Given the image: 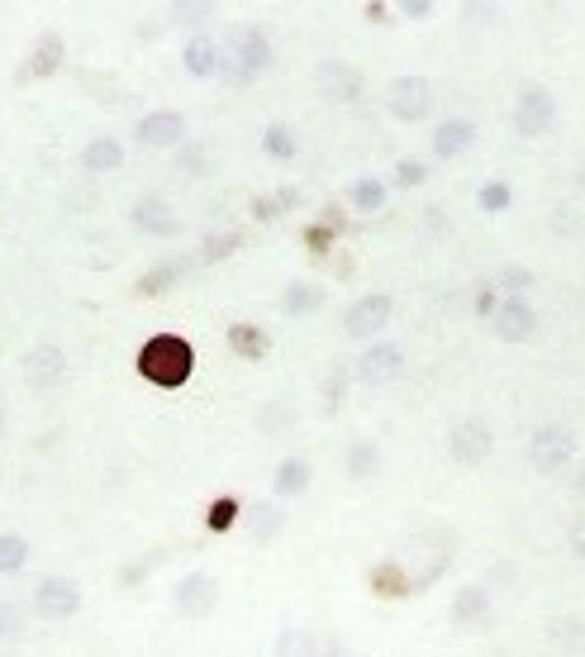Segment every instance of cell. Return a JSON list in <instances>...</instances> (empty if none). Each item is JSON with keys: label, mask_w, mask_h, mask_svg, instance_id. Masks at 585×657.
Here are the masks:
<instances>
[{"label": "cell", "mask_w": 585, "mask_h": 657, "mask_svg": "<svg viewBox=\"0 0 585 657\" xmlns=\"http://www.w3.org/2000/svg\"><path fill=\"white\" fill-rule=\"evenodd\" d=\"M134 367L157 391H181V386L195 377V348L181 334H153V338H143Z\"/></svg>", "instance_id": "obj_1"}, {"label": "cell", "mask_w": 585, "mask_h": 657, "mask_svg": "<svg viewBox=\"0 0 585 657\" xmlns=\"http://www.w3.org/2000/svg\"><path fill=\"white\" fill-rule=\"evenodd\" d=\"M271 34L262 24H234L224 38V67H220V81L228 86H248L252 77H262L271 67Z\"/></svg>", "instance_id": "obj_2"}, {"label": "cell", "mask_w": 585, "mask_h": 657, "mask_svg": "<svg viewBox=\"0 0 585 657\" xmlns=\"http://www.w3.org/2000/svg\"><path fill=\"white\" fill-rule=\"evenodd\" d=\"M524 453H528V467H533L538 477H552V471L571 467V457H576V428L562 424V420H542V424H533Z\"/></svg>", "instance_id": "obj_3"}, {"label": "cell", "mask_w": 585, "mask_h": 657, "mask_svg": "<svg viewBox=\"0 0 585 657\" xmlns=\"http://www.w3.org/2000/svg\"><path fill=\"white\" fill-rule=\"evenodd\" d=\"M442 453H448L452 467L476 471L485 457L495 453V428H491V420H481V414H466V420H457V424L448 428V438H442Z\"/></svg>", "instance_id": "obj_4"}, {"label": "cell", "mask_w": 585, "mask_h": 657, "mask_svg": "<svg viewBox=\"0 0 585 657\" xmlns=\"http://www.w3.org/2000/svg\"><path fill=\"white\" fill-rule=\"evenodd\" d=\"M86 605V595H81V581H71V577H43L34 591H29V614L43 624H67V620H77Z\"/></svg>", "instance_id": "obj_5"}, {"label": "cell", "mask_w": 585, "mask_h": 657, "mask_svg": "<svg viewBox=\"0 0 585 657\" xmlns=\"http://www.w3.org/2000/svg\"><path fill=\"white\" fill-rule=\"evenodd\" d=\"M24 386L34 396H57L63 386L71 381V357L63 343H34V348L24 353Z\"/></svg>", "instance_id": "obj_6"}, {"label": "cell", "mask_w": 585, "mask_h": 657, "mask_svg": "<svg viewBox=\"0 0 585 657\" xmlns=\"http://www.w3.org/2000/svg\"><path fill=\"white\" fill-rule=\"evenodd\" d=\"M556 114H562L556 96L542 81L519 86V96H514V129H519V138H548L556 129Z\"/></svg>", "instance_id": "obj_7"}, {"label": "cell", "mask_w": 585, "mask_h": 657, "mask_svg": "<svg viewBox=\"0 0 585 657\" xmlns=\"http://www.w3.org/2000/svg\"><path fill=\"white\" fill-rule=\"evenodd\" d=\"M391 320H395V300L385 291H367L342 310V334L357 343H376L385 328H391Z\"/></svg>", "instance_id": "obj_8"}, {"label": "cell", "mask_w": 585, "mask_h": 657, "mask_svg": "<svg viewBox=\"0 0 585 657\" xmlns=\"http://www.w3.org/2000/svg\"><path fill=\"white\" fill-rule=\"evenodd\" d=\"M314 86H319V96L334 100V105H357V100L367 96V71L348 63V57H319V63H314Z\"/></svg>", "instance_id": "obj_9"}, {"label": "cell", "mask_w": 585, "mask_h": 657, "mask_svg": "<svg viewBox=\"0 0 585 657\" xmlns=\"http://www.w3.org/2000/svg\"><path fill=\"white\" fill-rule=\"evenodd\" d=\"M67 63V38L63 34H38L34 43H29V53L20 57V67H14V86H38V81H48L57 77Z\"/></svg>", "instance_id": "obj_10"}, {"label": "cell", "mask_w": 585, "mask_h": 657, "mask_svg": "<svg viewBox=\"0 0 585 657\" xmlns=\"http://www.w3.org/2000/svg\"><path fill=\"white\" fill-rule=\"evenodd\" d=\"M385 110L400 124H419L434 114V81L428 77H395L385 86Z\"/></svg>", "instance_id": "obj_11"}, {"label": "cell", "mask_w": 585, "mask_h": 657, "mask_svg": "<svg viewBox=\"0 0 585 657\" xmlns=\"http://www.w3.org/2000/svg\"><path fill=\"white\" fill-rule=\"evenodd\" d=\"M400 371H405V348L391 338H376V343H367L362 353H357V363H352V381H362V386H385V381H395Z\"/></svg>", "instance_id": "obj_12"}, {"label": "cell", "mask_w": 585, "mask_h": 657, "mask_svg": "<svg viewBox=\"0 0 585 657\" xmlns=\"http://www.w3.org/2000/svg\"><path fill=\"white\" fill-rule=\"evenodd\" d=\"M171 605H177L181 620H210L214 605H220V581L210 571H185V577L171 586Z\"/></svg>", "instance_id": "obj_13"}, {"label": "cell", "mask_w": 585, "mask_h": 657, "mask_svg": "<svg viewBox=\"0 0 585 657\" xmlns=\"http://www.w3.org/2000/svg\"><path fill=\"white\" fill-rule=\"evenodd\" d=\"M134 138L153 153H167V148H181L191 134H185V114L181 110H148L134 124Z\"/></svg>", "instance_id": "obj_14"}, {"label": "cell", "mask_w": 585, "mask_h": 657, "mask_svg": "<svg viewBox=\"0 0 585 657\" xmlns=\"http://www.w3.org/2000/svg\"><path fill=\"white\" fill-rule=\"evenodd\" d=\"M495 614V595L485 591V581H462L448 600V620L457 628H485Z\"/></svg>", "instance_id": "obj_15"}, {"label": "cell", "mask_w": 585, "mask_h": 657, "mask_svg": "<svg viewBox=\"0 0 585 657\" xmlns=\"http://www.w3.org/2000/svg\"><path fill=\"white\" fill-rule=\"evenodd\" d=\"M533 328H538L533 300H528V296H505V300H499V310L491 320V334L499 343H528V338H533Z\"/></svg>", "instance_id": "obj_16"}, {"label": "cell", "mask_w": 585, "mask_h": 657, "mask_svg": "<svg viewBox=\"0 0 585 657\" xmlns=\"http://www.w3.org/2000/svg\"><path fill=\"white\" fill-rule=\"evenodd\" d=\"M128 220H134V229H143V238H171V234H181V214L171 210L162 196H138L134 210H128Z\"/></svg>", "instance_id": "obj_17"}, {"label": "cell", "mask_w": 585, "mask_h": 657, "mask_svg": "<svg viewBox=\"0 0 585 657\" xmlns=\"http://www.w3.org/2000/svg\"><path fill=\"white\" fill-rule=\"evenodd\" d=\"M200 263H195V253H177V257H162L157 267H148L138 277V286H134V296H143V300H153V296H162V291H171V286H181L185 277H191Z\"/></svg>", "instance_id": "obj_18"}, {"label": "cell", "mask_w": 585, "mask_h": 657, "mask_svg": "<svg viewBox=\"0 0 585 657\" xmlns=\"http://www.w3.org/2000/svg\"><path fill=\"white\" fill-rule=\"evenodd\" d=\"M471 143H476V124L462 120V114H448L442 124H434V138H428V148H434L438 163H457Z\"/></svg>", "instance_id": "obj_19"}, {"label": "cell", "mask_w": 585, "mask_h": 657, "mask_svg": "<svg viewBox=\"0 0 585 657\" xmlns=\"http://www.w3.org/2000/svg\"><path fill=\"white\" fill-rule=\"evenodd\" d=\"M295 424H300V405L285 396H271L252 410V428L262 438H285V434H295Z\"/></svg>", "instance_id": "obj_20"}, {"label": "cell", "mask_w": 585, "mask_h": 657, "mask_svg": "<svg viewBox=\"0 0 585 657\" xmlns=\"http://www.w3.org/2000/svg\"><path fill=\"white\" fill-rule=\"evenodd\" d=\"M324 300H328V291L319 281H305V277H295L291 286L281 291V300H277V310L285 314V320H310V314H319L324 310Z\"/></svg>", "instance_id": "obj_21"}, {"label": "cell", "mask_w": 585, "mask_h": 657, "mask_svg": "<svg viewBox=\"0 0 585 657\" xmlns=\"http://www.w3.org/2000/svg\"><path fill=\"white\" fill-rule=\"evenodd\" d=\"M181 67L191 71L195 81H220V67H224V43H210L205 34H195V38L181 48Z\"/></svg>", "instance_id": "obj_22"}, {"label": "cell", "mask_w": 585, "mask_h": 657, "mask_svg": "<svg viewBox=\"0 0 585 657\" xmlns=\"http://www.w3.org/2000/svg\"><path fill=\"white\" fill-rule=\"evenodd\" d=\"M542 638L562 657H585V614H552Z\"/></svg>", "instance_id": "obj_23"}, {"label": "cell", "mask_w": 585, "mask_h": 657, "mask_svg": "<svg viewBox=\"0 0 585 657\" xmlns=\"http://www.w3.org/2000/svg\"><path fill=\"white\" fill-rule=\"evenodd\" d=\"M310 481H314L310 457H281L277 471H271V495H277V500H300L310 491Z\"/></svg>", "instance_id": "obj_24"}, {"label": "cell", "mask_w": 585, "mask_h": 657, "mask_svg": "<svg viewBox=\"0 0 585 657\" xmlns=\"http://www.w3.org/2000/svg\"><path fill=\"white\" fill-rule=\"evenodd\" d=\"M381 463H385L381 443L367 438V434L352 438L348 453H342V471H348V481H376V477H381Z\"/></svg>", "instance_id": "obj_25"}, {"label": "cell", "mask_w": 585, "mask_h": 657, "mask_svg": "<svg viewBox=\"0 0 585 657\" xmlns=\"http://www.w3.org/2000/svg\"><path fill=\"white\" fill-rule=\"evenodd\" d=\"M224 343H228V353H234V357H243V363H262V357L271 353V334L262 324H252V320L228 324Z\"/></svg>", "instance_id": "obj_26"}, {"label": "cell", "mask_w": 585, "mask_h": 657, "mask_svg": "<svg viewBox=\"0 0 585 657\" xmlns=\"http://www.w3.org/2000/svg\"><path fill=\"white\" fill-rule=\"evenodd\" d=\"M77 163L91 171V177H105V171H120L124 167V143L114 138V134H95V138H86V148Z\"/></svg>", "instance_id": "obj_27"}, {"label": "cell", "mask_w": 585, "mask_h": 657, "mask_svg": "<svg viewBox=\"0 0 585 657\" xmlns=\"http://www.w3.org/2000/svg\"><path fill=\"white\" fill-rule=\"evenodd\" d=\"M285 505L281 500H257V505H248V534L257 548H267V543H277L281 538V528H285Z\"/></svg>", "instance_id": "obj_28"}, {"label": "cell", "mask_w": 585, "mask_h": 657, "mask_svg": "<svg viewBox=\"0 0 585 657\" xmlns=\"http://www.w3.org/2000/svg\"><path fill=\"white\" fill-rule=\"evenodd\" d=\"M342 200H348L357 214H376V210H385V200H391V186H385V177H376V171H362V177L348 181Z\"/></svg>", "instance_id": "obj_29"}, {"label": "cell", "mask_w": 585, "mask_h": 657, "mask_svg": "<svg viewBox=\"0 0 585 657\" xmlns=\"http://www.w3.org/2000/svg\"><path fill=\"white\" fill-rule=\"evenodd\" d=\"M319 634L314 628H305V624H285L281 634H277V643H271V657H319Z\"/></svg>", "instance_id": "obj_30"}, {"label": "cell", "mask_w": 585, "mask_h": 657, "mask_svg": "<svg viewBox=\"0 0 585 657\" xmlns=\"http://www.w3.org/2000/svg\"><path fill=\"white\" fill-rule=\"evenodd\" d=\"M210 171H214V148L205 138H185L177 148V177L200 181V177H210Z\"/></svg>", "instance_id": "obj_31"}, {"label": "cell", "mask_w": 585, "mask_h": 657, "mask_svg": "<svg viewBox=\"0 0 585 657\" xmlns=\"http://www.w3.org/2000/svg\"><path fill=\"white\" fill-rule=\"evenodd\" d=\"M367 586H371L376 595H409V591H414V577L395 563V557H385V563H376V567L367 571Z\"/></svg>", "instance_id": "obj_32"}, {"label": "cell", "mask_w": 585, "mask_h": 657, "mask_svg": "<svg viewBox=\"0 0 585 657\" xmlns=\"http://www.w3.org/2000/svg\"><path fill=\"white\" fill-rule=\"evenodd\" d=\"M295 205H300V191H295V186H277V191H267V196L252 200V220H257V224H271V220H281V214H291Z\"/></svg>", "instance_id": "obj_33"}, {"label": "cell", "mask_w": 585, "mask_h": 657, "mask_svg": "<svg viewBox=\"0 0 585 657\" xmlns=\"http://www.w3.org/2000/svg\"><path fill=\"white\" fill-rule=\"evenodd\" d=\"M214 14H220V5H214V0H177V5H167V20L177 24V29H205Z\"/></svg>", "instance_id": "obj_34"}, {"label": "cell", "mask_w": 585, "mask_h": 657, "mask_svg": "<svg viewBox=\"0 0 585 657\" xmlns=\"http://www.w3.org/2000/svg\"><path fill=\"white\" fill-rule=\"evenodd\" d=\"M243 248V234H234V229H224V234H210L205 243L195 248V263L200 267H214V263H224V257H234Z\"/></svg>", "instance_id": "obj_35"}, {"label": "cell", "mask_w": 585, "mask_h": 657, "mask_svg": "<svg viewBox=\"0 0 585 657\" xmlns=\"http://www.w3.org/2000/svg\"><path fill=\"white\" fill-rule=\"evenodd\" d=\"M295 148H300V143H295V129H291V124L271 120V124L262 129V153H267V157H277V163H291Z\"/></svg>", "instance_id": "obj_36"}, {"label": "cell", "mask_w": 585, "mask_h": 657, "mask_svg": "<svg viewBox=\"0 0 585 657\" xmlns=\"http://www.w3.org/2000/svg\"><path fill=\"white\" fill-rule=\"evenodd\" d=\"M29 557H34V548H29L24 534H0V577H14V571H24Z\"/></svg>", "instance_id": "obj_37"}, {"label": "cell", "mask_w": 585, "mask_h": 657, "mask_svg": "<svg viewBox=\"0 0 585 657\" xmlns=\"http://www.w3.org/2000/svg\"><path fill=\"white\" fill-rule=\"evenodd\" d=\"M476 205H481L485 214H505V210L514 205V186H509V181H499V177L481 181V186H476Z\"/></svg>", "instance_id": "obj_38"}, {"label": "cell", "mask_w": 585, "mask_h": 657, "mask_svg": "<svg viewBox=\"0 0 585 657\" xmlns=\"http://www.w3.org/2000/svg\"><path fill=\"white\" fill-rule=\"evenodd\" d=\"M548 229H552L556 238H566V243H571V238H581V234H585V220H581V210L571 205V200H562V205H552V210H548Z\"/></svg>", "instance_id": "obj_39"}, {"label": "cell", "mask_w": 585, "mask_h": 657, "mask_svg": "<svg viewBox=\"0 0 585 657\" xmlns=\"http://www.w3.org/2000/svg\"><path fill=\"white\" fill-rule=\"evenodd\" d=\"M238 514H243V500L220 495V500H210V510H205V528L210 534H228V528L238 524Z\"/></svg>", "instance_id": "obj_40"}, {"label": "cell", "mask_w": 585, "mask_h": 657, "mask_svg": "<svg viewBox=\"0 0 585 657\" xmlns=\"http://www.w3.org/2000/svg\"><path fill=\"white\" fill-rule=\"evenodd\" d=\"M491 286H495L499 296H528V286H533V271H528L524 263H505Z\"/></svg>", "instance_id": "obj_41"}, {"label": "cell", "mask_w": 585, "mask_h": 657, "mask_svg": "<svg viewBox=\"0 0 585 657\" xmlns=\"http://www.w3.org/2000/svg\"><path fill=\"white\" fill-rule=\"evenodd\" d=\"M481 581H485V591H491V595H495V591H514V586L524 581V567H519V563H491Z\"/></svg>", "instance_id": "obj_42"}, {"label": "cell", "mask_w": 585, "mask_h": 657, "mask_svg": "<svg viewBox=\"0 0 585 657\" xmlns=\"http://www.w3.org/2000/svg\"><path fill=\"white\" fill-rule=\"evenodd\" d=\"M348 381H352V367H334V371L324 377L319 396H324V405H328V410H338V405H342V396H348Z\"/></svg>", "instance_id": "obj_43"}, {"label": "cell", "mask_w": 585, "mask_h": 657, "mask_svg": "<svg viewBox=\"0 0 585 657\" xmlns=\"http://www.w3.org/2000/svg\"><path fill=\"white\" fill-rule=\"evenodd\" d=\"M424 181H428V163H419V157H400V163H395V186L419 191Z\"/></svg>", "instance_id": "obj_44"}, {"label": "cell", "mask_w": 585, "mask_h": 657, "mask_svg": "<svg viewBox=\"0 0 585 657\" xmlns=\"http://www.w3.org/2000/svg\"><path fill=\"white\" fill-rule=\"evenodd\" d=\"M305 248H310L314 257H334V253H338V234H334V229H324L319 220H314V224L305 229Z\"/></svg>", "instance_id": "obj_45"}, {"label": "cell", "mask_w": 585, "mask_h": 657, "mask_svg": "<svg viewBox=\"0 0 585 657\" xmlns=\"http://www.w3.org/2000/svg\"><path fill=\"white\" fill-rule=\"evenodd\" d=\"M20 614H29V605H14V600H0V638H14L24 628Z\"/></svg>", "instance_id": "obj_46"}, {"label": "cell", "mask_w": 585, "mask_h": 657, "mask_svg": "<svg viewBox=\"0 0 585 657\" xmlns=\"http://www.w3.org/2000/svg\"><path fill=\"white\" fill-rule=\"evenodd\" d=\"M499 300H505V296H499L495 286H476V300H471V305H476V314H481V320H495Z\"/></svg>", "instance_id": "obj_47"}, {"label": "cell", "mask_w": 585, "mask_h": 657, "mask_svg": "<svg viewBox=\"0 0 585 657\" xmlns=\"http://www.w3.org/2000/svg\"><path fill=\"white\" fill-rule=\"evenodd\" d=\"M319 224L334 229V234L342 238V229H348V214H342V205H324V210H319Z\"/></svg>", "instance_id": "obj_48"}, {"label": "cell", "mask_w": 585, "mask_h": 657, "mask_svg": "<svg viewBox=\"0 0 585 657\" xmlns=\"http://www.w3.org/2000/svg\"><path fill=\"white\" fill-rule=\"evenodd\" d=\"M434 10H438L434 0H400V14H405V20H428Z\"/></svg>", "instance_id": "obj_49"}, {"label": "cell", "mask_w": 585, "mask_h": 657, "mask_svg": "<svg viewBox=\"0 0 585 657\" xmlns=\"http://www.w3.org/2000/svg\"><path fill=\"white\" fill-rule=\"evenodd\" d=\"M462 10H466V24H481V20L491 24L495 20V5H462Z\"/></svg>", "instance_id": "obj_50"}, {"label": "cell", "mask_w": 585, "mask_h": 657, "mask_svg": "<svg viewBox=\"0 0 585 657\" xmlns=\"http://www.w3.org/2000/svg\"><path fill=\"white\" fill-rule=\"evenodd\" d=\"M328 263H334V271H338V281H348V277H352V267H357V263H352L348 253H334V257H328Z\"/></svg>", "instance_id": "obj_51"}, {"label": "cell", "mask_w": 585, "mask_h": 657, "mask_svg": "<svg viewBox=\"0 0 585 657\" xmlns=\"http://www.w3.org/2000/svg\"><path fill=\"white\" fill-rule=\"evenodd\" d=\"M319 657H352V648H348V643H342V638H328L324 648H319Z\"/></svg>", "instance_id": "obj_52"}, {"label": "cell", "mask_w": 585, "mask_h": 657, "mask_svg": "<svg viewBox=\"0 0 585 657\" xmlns=\"http://www.w3.org/2000/svg\"><path fill=\"white\" fill-rule=\"evenodd\" d=\"M424 224H428V234H438V229H442V224H448V220H442V210L434 205V210H428V214H424Z\"/></svg>", "instance_id": "obj_53"}, {"label": "cell", "mask_w": 585, "mask_h": 657, "mask_svg": "<svg viewBox=\"0 0 585 657\" xmlns=\"http://www.w3.org/2000/svg\"><path fill=\"white\" fill-rule=\"evenodd\" d=\"M576 196H581V200H585V163H581V167H576Z\"/></svg>", "instance_id": "obj_54"}, {"label": "cell", "mask_w": 585, "mask_h": 657, "mask_svg": "<svg viewBox=\"0 0 585 657\" xmlns=\"http://www.w3.org/2000/svg\"><path fill=\"white\" fill-rule=\"evenodd\" d=\"M576 557H581V563H585V534H576Z\"/></svg>", "instance_id": "obj_55"}, {"label": "cell", "mask_w": 585, "mask_h": 657, "mask_svg": "<svg viewBox=\"0 0 585 657\" xmlns=\"http://www.w3.org/2000/svg\"><path fill=\"white\" fill-rule=\"evenodd\" d=\"M576 491H581V500H585V467H581V477H576Z\"/></svg>", "instance_id": "obj_56"}, {"label": "cell", "mask_w": 585, "mask_h": 657, "mask_svg": "<svg viewBox=\"0 0 585 657\" xmlns=\"http://www.w3.org/2000/svg\"><path fill=\"white\" fill-rule=\"evenodd\" d=\"M5 424H10V414H5V405H0V434H5Z\"/></svg>", "instance_id": "obj_57"}]
</instances>
